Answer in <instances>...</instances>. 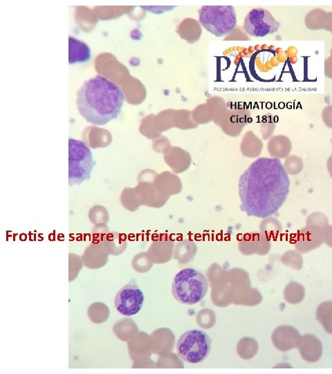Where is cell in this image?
I'll return each mask as SVG.
<instances>
[{
  "mask_svg": "<svg viewBox=\"0 0 332 374\" xmlns=\"http://www.w3.org/2000/svg\"><path fill=\"white\" fill-rule=\"evenodd\" d=\"M240 210L248 217L265 219L285 203L290 179L281 161L261 157L254 161L239 181Z\"/></svg>",
  "mask_w": 332,
  "mask_h": 374,
  "instance_id": "obj_1",
  "label": "cell"
},
{
  "mask_svg": "<svg viewBox=\"0 0 332 374\" xmlns=\"http://www.w3.org/2000/svg\"><path fill=\"white\" fill-rule=\"evenodd\" d=\"M124 101L122 90L100 75L86 81L77 92V106L79 113L95 126H105L117 119Z\"/></svg>",
  "mask_w": 332,
  "mask_h": 374,
  "instance_id": "obj_2",
  "label": "cell"
},
{
  "mask_svg": "<svg viewBox=\"0 0 332 374\" xmlns=\"http://www.w3.org/2000/svg\"><path fill=\"white\" fill-rule=\"evenodd\" d=\"M208 284L206 277L193 268L179 272L173 283V295L179 303L194 305L200 302L207 294Z\"/></svg>",
  "mask_w": 332,
  "mask_h": 374,
  "instance_id": "obj_3",
  "label": "cell"
},
{
  "mask_svg": "<svg viewBox=\"0 0 332 374\" xmlns=\"http://www.w3.org/2000/svg\"><path fill=\"white\" fill-rule=\"evenodd\" d=\"M95 161L90 148L83 141L69 139V184H81L91 178Z\"/></svg>",
  "mask_w": 332,
  "mask_h": 374,
  "instance_id": "obj_4",
  "label": "cell"
},
{
  "mask_svg": "<svg viewBox=\"0 0 332 374\" xmlns=\"http://www.w3.org/2000/svg\"><path fill=\"white\" fill-rule=\"evenodd\" d=\"M200 25L216 37H223L237 26V15L233 6H204L199 10Z\"/></svg>",
  "mask_w": 332,
  "mask_h": 374,
  "instance_id": "obj_5",
  "label": "cell"
},
{
  "mask_svg": "<svg viewBox=\"0 0 332 374\" xmlns=\"http://www.w3.org/2000/svg\"><path fill=\"white\" fill-rule=\"evenodd\" d=\"M211 350V339L205 332L193 329L183 333L177 344L178 355L191 364L202 362Z\"/></svg>",
  "mask_w": 332,
  "mask_h": 374,
  "instance_id": "obj_6",
  "label": "cell"
},
{
  "mask_svg": "<svg viewBox=\"0 0 332 374\" xmlns=\"http://www.w3.org/2000/svg\"><path fill=\"white\" fill-rule=\"evenodd\" d=\"M280 23L264 9L252 10L246 17L244 30L255 38H263L278 31Z\"/></svg>",
  "mask_w": 332,
  "mask_h": 374,
  "instance_id": "obj_7",
  "label": "cell"
},
{
  "mask_svg": "<svg viewBox=\"0 0 332 374\" xmlns=\"http://www.w3.org/2000/svg\"><path fill=\"white\" fill-rule=\"evenodd\" d=\"M144 295L135 282L123 287L115 297V307L124 316H133L142 308Z\"/></svg>",
  "mask_w": 332,
  "mask_h": 374,
  "instance_id": "obj_8",
  "label": "cell"
},
{
  "mask_svg": "<svg viewBox=\"0 0 332 374\" xmlns=\"http://www.w3.org/2000/svg\"><path fill=\"white\" fill-rule=\"evenodd\" d=\"M108 256L101 243L92 242L86 250L82 261L87 268L99 269L107 264Z\"/></svg>",
  "mask_w": 332,
  "mask_h": 374,
  "instance_id": "obj_9",
  "label": "cell"
},
{
  "mask_svg": "<svg viewBox=\"0 0 332 374\" xmlns=\"http://www.w3.org/2000/svg\"><path fill=\"white\" fill-rule=\"evenodd\" d=\"M92 52L90 46L72 37L69 38V63L75 65L85 63L91 60Z\"/></svg>",
  "mask_w": 332,
  "mask_h": 374,
  "instance_id": "obj_10",
  "label": "cell"
},
{
  "mask_svg": "<svg viewBox=\"0 0 332 374\" xmlns=\"http://www.w3.org/2000/svg\"><path fill=\"white\" fill-rule=\"evenodd\" d=\"M101 244L106 253L114 256L122 254L127 246L123 235L115 232L108 233Z\"/></svg>",
  "mask_w": 332,
  "mask_h": 374,
  "instance_id": "obj_11",
  "label": "cell"
},
{
  "mask_svg": "<svg viewBox=\"0 0 332 374\" xmlns=\"http://www.w3.org/2000/svg\"><path fill=\"white\" fill-rule=\"evenodd\" d=\"M138 328L131 319H124L117 322L113 327L116 336L122 341L127 342L134 337Z\"/></svg>",
  "mask_w": 332,
  "mask_h": 374,
  "instance_id": "obj_12",
  "label": "cell"
},
{
  "mask_svg": "<svg viewBox=\"0 0 332 374\" xmlns=\"http://www.w3.org/2000/svg\"><path fill=\"white\" fill-rule=\"evenodd\" d=\"M88 316L93 323L101 324L108 319L110 310L104 303L95 302L89 307Z\"/></svg>",
  "mask_w": 332,
  "mask_h": 374,
  "instance_id": "obj_13",
  "label": "cell"
},
{
  "mask_svg": "<svg viewBox=\"0 0 332 374\" xmlns=\"http://www.w3.org/2000/svg\"><path fill=\"white\" fill-rule=\"evenodd\" d=\"M89 219L92 224L96 225L106 224L109 222V215L106 208L96 206L90 210Z\"/></svg>",
  "mask_w": 332,
  "mask_h": 374,
  "instance_id": "obj_14",
  "label": "cell"
},
{
  "mask_svg": "<svg viewBox=\"0 0 332 374\" xmlns=\"http://www.w3.org/2000/svg\"><path fill=\"white\" fill-rule=\"evenodd\" d=\"M72 259L70 256V282L75 280L83 267V263L80 257L72 255Z\"/></svg>",
  "mask_w": 332,
  "mask_h": 374,
  "instance_id": "obj_15",
  "label": "cell"
},
{
  "mask_svg": "<svg viewBox=\"0 0 332 374\" xmlns=\"http://www.w3.org/2000/svg\"><path fill=\"white\" fill-rule=\"evenodd\" d=\"M108 232L109 229L106 224H102L97 225L92 230V242L95 244L101 243Z\"/></svg>",
  "mask_w": 332,
  "mask_h": 374,
  "instance_id": "obj_16",
  "label": "cell"
}]
</instances>
